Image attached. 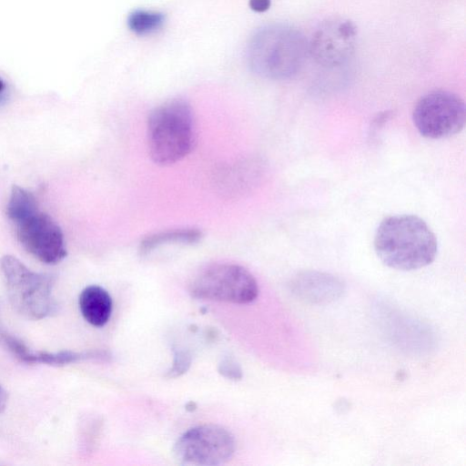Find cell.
Wrapping results in <instances>:
<instances>
[{
    "label": "cell",
    "mask_w": 466,
    "mask_h": 466,
    "mask_svg": "<svg viewBox=\"0 0 466 466\" xmlns=\"http://www.w3.org/2000/svg\"><path fill=\"white\" fill-rule=\"evenodd\" d=\"M357 31L349 20L332 19L323 23L315 32L309 51L319 64L338 66L352 56Z\"/></svg>",
    "instance_id": "9c48e42d"
},
{
    "label": "cell",
    "mask_w": 466,
    "mask_h": 466,
    "mask_svg": "<svg viewBox=\"0 0 466 466\" xmlns=\"http://www.w3.org/2000/svg\"><path fill=\"white\" fill-rule=\"evenodd\" d=\"M7 86L5 82L0 77V104L5 100Z\"/></svg>",
    "instance_id": "ffe728a7"
},
{
    "label": "cell",
    "mask_w": 466,
    "mask_h": 466,
    "mask_svg": "<svg viewBox=\"0 0 466 466\" xmlns=\"http://www.w3.org/2000/svg\"><path fill=\"white\" fill-rule=\"evenodd\" d=\"M295 286L302 294L309 295L314 298L317 295V299H332L337 292L341 291V284L333 276L319 273V272H306L299 275L295 280Z\"/></svg>",
    "instance_id": "7c38bea8"
},
{
    "label": "cell",
    "mask_w": 466,
    "mask_h": 466,
    "mask_svg": "<svg viewBox=\"0 0 466 466\" xmlns=\"http://www.w3.org/2000/svg\"><path fill=\"white\" fill-rule=\"evenodd\" d=\"M191 364V355L186 350H177L175 351L173 365L167 373L168 378L179 377L189 369Z\"/></svg>",
    "instance_id": "2e32d148"
},
{
    "label": "cell",
    "mask_w": 466,
    "mask_h": 466,
    "mask_svg": "<svg viewBox=\"0 0 466 466\" xmlns=\"http://www.w3.org/2000/svg\"><path fill=\"white\" fill-rule=\"evenodd\" d=\"M307 52V40L300 31L289 25L272 24L259 28L252 35L247 57L257 75L282 80L298 73Z\"/></svg>",
    "instance_id": "7a4b0ae2"
},
{
    "label": "cell",
    "mask_w": 466,
    "mask_h": 466,
    "mask_svg": "<svg viewBox=\"0 0 466 466\" xmlns=\"http://www.w3.org/2000/svg\"><path fill=\"white\" fill-rule=\"evenodd\" d=\"M38 210L32 193L19 186H13L6 206V215L13 223L16 224Z\"/></svg>",
    "instance_id": "5bb4252c"
},
{
    "label": "cell",
    "mask_w": 466,
    "mask_h": 466,
    "mask_svg": "<svg viewBox=\"0 0 466 466\" xmlns=\"http://www.w3.org/2000/svg\"><path fill=\"white\" fill-rule=\"evenodd\" d=\"M164 22L165 15L162 13L141 9L132 11L127 20L129 30L138 35L156 32Z\"/></svg>",
    "instance_id": "9a60e30c"
},
{
    "label": "cell",
    "mask_w": 466,
    "mask_h": 466,
    "mask_svg": "<svg viewBox=\"0 0 466 466\" xmlns=\"http://www.w3.org/2000/svg\"><path fill=\"white\" fill-rule=\"evenodd\" d=\"M202 238V232L197 228H182L155 233L146 237L140 243L139 252L149 253L154 248L167 243L195 244Z\"/></svg>",
    "instance_id": "4fadbf2b"
},
{
    "label": "cell",
    "mask_w": 466,
    "mask_h": 466,
    "mask_svg": "<svg viewBox=\"0 0 466 466\" xmlns=\"http://www.w3.org/2000/svg\"><path fill=\"white\" fill-rule=\"evenodd\" d=\"M235 450V438L229 431L204 424L185 431L176 441L173 451L181 463L213 466L227 462Z\"/></svg>",
    "instance_id": "52a82bcc"
},
{
    "label": "cell",
    "mask_w": 466,
    "mask_h": 466,
    "mask_svg": "<svg viewBox=\"0 0 466 466\" xmlns=\"http://www.w3.org/2000/svg\"><path fill=\"white\" fill-rule=\"evenodd\" d=\"M374 249L389 268L410 271L430 265L438 242L428 224L414 215H393L381 220L374 236Z\"/></svg>",
    "instance_id": "6da1fadb"
},
{
    "label": "cell",
    "mask_w": 466,
    "mask_h": 466,
    "mask_svg": "<svg viewBox=\"0 0 466 466\" xmlns=\"http://www.w3.org/2000/svg\"><path fill=\"white\" fill-rule=\"evenodd\" d=\"M7 403V394L5 389L0 384V413L5 409Z\"/></svg>",
    "instance_id": "d6986e66"
},
{
    "label": "cell",
    "mask_w": 466,
    "mask_h": 466,
    "mask_svg": "<svg viewBox=\"0 0 466 466\" xmlns=\"http://www.w3.org/2000/svg\"><path fill=\"white\" fill-rule=\"evenodd\" d=\"M412 120L416 129L425 137H449L459 133L465 125V103L454 93L432 91L416 103Z\"/></svg>",
    "instance_id": "8992f818"
},
{
    "label": "cell",
    "mask_w": 466,
    "mask_h": 466,
    "mask_svg": "<svg viewBox=\"0 0 466 466\" xmlns=\"http://www.w3.org/2000/svg\"><path fill=\"white\" fill-rule=\"evenodd\" d=\"M0 274L9 301L19 314L35 320L55 311L53 276L33 271L11 255L0 258Z\"/></svg>",
    "instance_id": "277c9868"
},
{
    "label": "cell",
    "mask_w": 466,
    "mask_h": 466,
    "mask_svg": "<svg viewBox=\"0 0 466 466\" xmlns=\"http://www.w3.org/2000/svg\"><path fill=\"white\" fill-rule=\"evenodd\" d=\"M188 292L198 299L248 304L258 297V287L246 268L234 263H214L195 275Z\"/></svg>",
    "instance_id": "5b68a950"
},
{
    "label": "cell",
    "mask_w": 466,
    "mask_h": 466,
    "mask_svg": "<svg viewBox=\"0 0 466 466\" xmlns=\"http://www.w3.org/2000/svg\"><path fill=\"white\" fill-rule=\"evenodd\" d=\"M249 7L257 12L263 13L267 11L270 6V0H249Z\"/></svg>",
    "instance_id": "ac0fdd59"
},
{
    "label": "cell",
    "mask_w": 466,
    "mask_h": 466,
    "mask_svg": "<svg viewBox=\"0 0 466 466\" xmlns=\"http://www.w3.org/2000/svg\"><path fill=\"white\" fill-rule=\"evenodd\" d=\"M23 248L46 264H56L66 256L63 232L47 214L36 211L15 224Z\"/></svg>",
    "instance_id": "ba28073f"
},
{
    "label": "cell",
    "mask_w": 466,
    "mask_h": 466,
    "mask_svg": "<svg viewBox=\"0 0 466 466\" xmlns=\"http://www.w3.org/2000/svg\"><path fill=\"white\" fill-rule=\"evenodd\" d=\"M1 339L8 350L21 362L26 364H47L64 366L82 360H106L109 354L104 350L76 352L72 350L35 351L29 349L19 339L9 334H2Z\"/></svg>",
    "instance_id": "30bf717a"
},
{
    "label": "cell",
    "mask_w": 466,
    "mask_h": 466,
    "mask_svg": "<svg viewBox=\"0 0 466 466\" xmlns=\"http://www.w3.org/2000/svg\"><path fill=\"white\" fill-rule=\"evenodd\" d=\"M78 305L83 318L95 327L104 326L113 309L109 293L97 285L87 286L81 291Z\"/></svg>",
    "instance_id": "8fae6325"
},
{
    "label": "cell",
    "mask_w": 466,
    "mask_h": 466,
    "mask_svg": "<svg viewBox=\"0 0 466 466\" xmlns=\"http://www.w3.org/2000/svg\"><path fill=\"white\" fill-rule=\"evenodd\" d=\"M147 147L157 165H173L193 149L196 126L192 108L184 99L168 100L154 108L147 118Z\"/></svg>",
    "instance_id": "3957f363"
},
{
    "label": "cell",
    "mask_w": 466,
    "mask_h": 466,
    "mask_svg": "<svg viewBox=\"0 0 466 466\" xmlns=\"http://www.w3.org/2000/svg\"><path fill=\"white\" fill-rule=\"evenodd\" d=\"M218 372L225 378L232 380H238L242 378V370L238 361L232 358L226 356L218 364Z\"/></svg>",
    "instance_id": "e0dca14e"
}]
</instances>
